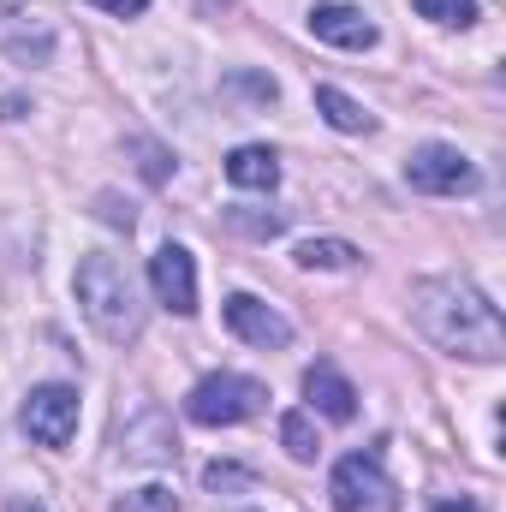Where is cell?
<instances>
[{"label": "cell", "instance_id": "obj_11", "mask_svg": "<svg viewBox=\"0 0 506 512\" xmlns=\"http://www.w3.org/2000/svg\"><path fill=\"white\" fill-rule=\"evenodd\" d=\"M227 179H233L239 191H274V185H280V155H274L268 143H239V149L227 155Z\"/></svg>", "mask_w": 506, "mask_h": 512}, {"label": "cell", "instance_id": "obj_13", "mask_svg": "<svg viewBox=\"0 0 506 512\" xmlns=\"http://www.w3.org/2000/svg\"><path fill=\"white\" fill-rule=\"evenodd\" d=\"M280 447H286V459H298V465H316L322 441H316V423H310V411H286V417H280Z\"/></svg>", "mask_w": 506, "mask_h": 512}, {"label": "cell", "instance_id": "obj_16", "mask_svg": "<svg viewBox=\"0 0 506 512\" xmlns=\"http://www.w3.org/2000/svg\"><path fill=\"white\" fill-rule=\"evenodd\" d=\"M126 149L137 155V167H143V179H149V185H167V179H173V155H167L161 143H149V137H131Z\"/></svg>", "mask_w": 506, "mask_h": 512}, {"label": "cell", "instance_id": "obj_23", "mask_svg": "<svg viewBox=\"0 0 506 512\" xmlns=\"http://www.w3.org/2000/svg\"><path fill=\"white\" fill-rule=\"evenodd\" d=\"M24 114H30L24 96H0V120H24Z\"/></svg>", "mask_w": 506, "mask_h": 512}, {"label": "cell", "instance_id": "obj_15", "mask_svg": "<svg viewBox=\"0 0 506 512\" xmlns=\"http://www.w3.org/2000/svg\"><path fill=\"white\" fill-rule=\"evenodd\" d=\"M417 18L447 24V30H471L483 12H477V0H417Z\"/></svg>", "mask_w": 506, "mask_h": 512}, {"label": "cell", "instance_id": "obj_17", "mask_svg": "<svg viewBox=\"0 0 506 512\" xmlns=\"http://www.w3.org/2000/svg\"><path fill=\"white\" fill-rule=\"evenodd\" d=\"M120 512H179V495L173 489H137L131 501H120Z\"/></svg>", "mask_w": 506, "mask_h": 512}, {"label": "cell", "instance_id": "obj_6", "mask_svg": "<svg viewBox=\"0 0 506 512\" xmlns=\"http://www.w3.org/2000/svg\"><path fill=\"white\" fill-rule=\"evenodd\" d=\"M24 435L42 441V447H72V435H78V387H66V382L30 387V399H24Z\"/></svg>", "mask_w": 506, "mask_h": 512}, {"label": "cell", "instance_id": "obj_10", "mask_svg": "<svg viewBox=\"0 0 506 512\" xmlns=\"http://www.w3.org/2000/svg\"><path fill=\"white\" fill-rule=\"evenodd\" d=\"M304 399H310V411H322L328 423H352V417H358V387L346 382L334 364H310V370H304Z\"/></svg>", "mask_w": 506, "mask_h": 512}, {"label": "cell", "instance_id": "obj_5", "mask_svg": "<svg viewBox=\"0 0 506 512\" xmlns=\"http://www.w3.org/2000/svg\"><path fill=\"white\" fill-rule=\"evenodd\" d=\"M328 495H334V512H393L399 507V489H393V477L381 471L376 453H346V459L334 465Z\"/></svg>", "mask_w": 506, "mask_h": 512}, {"label": "cell", "instance_id": "obj_9", "mask_svg": "<svg viewBox=\"0 0 506 512\" xmlns=\"http://www.w3.org/2000/svg\"><path fill=\"white\" fill-rule=\"evenodd\" d=\"M310 30H316V42H328V48H352V54L376 48V24H370V12H364V6H346V0H322V6H310Z\"/></svg>", "mask_w": 506, "mask_h": 512}, {"label": "cell", "instance_id": "obj_26", "mask_svg": "<svg viewBox=\"0 0 506 512\" xmlns=\"http://www.w3.org/2000/svg\"><path fill=\"white\" fill-rule=\"evenodd\" d=\"M215 6H233V0H197V12H215Z\"/></svg>", "mask_w": 506, "mask_h": 512}, {"label": "cell", "instance_id": "obj_22", "mask_svg": "<svg viewBox=\"0 0 506 512\" xmlns=\"http://www.w3.org/2000/svg\"><path fill=\"white\" fill-rule=\"evenodd\" d=\"M90 6H102V12H114V18H137L149 0H90Z\"/></svg>", "mask_w": 506, "mask_h": 512}, {"label": "cell", "instance_id": "obj_4", "mask_svg": "<svg viewBox=\"0 0 506 512\" xmlns=\"http://www.w3.org/2000/svg\"><path fill=\"white\" fill-rule=\"evenodd\" d=\"M405 185L423 197H459V191H477V167L459 143H417L405 155Z\"/></svg>", "mask_w": 506, "mask_h": 512}, {"label": "cell", "instance_id": "obj_8", "mask_svg": "<svg viewBox=\"0 0 506 512\" xmlns=\"http://www.w3.org/2000/svg\"><path fill=\"white\" fill-rule=\"evenodd\" d=\"M149 286L173 316H197V262L185 245H161L149 256Z\"/></svg>", "mask_w": 506, "mask_h": 512}, {"label": "cell", "instance_id": "obj_14", "mask_svg": "<svg viewBox=\"0 0 506 512\" xmlns=\"http://www.w3.org/2000/svg\"><path fill=\"white\" fill-rule=\"evenodd\" d=\"M358 245H346V239H304L298 245V268H352L358 262Z\"/></svg>", "mask_w": 506, "mask_h": 512}, {"label": "cell", "instance_id": "obj_19", "mask_svg": "<svg viewBox=\"0 0 506 512\" xmlns=\"http://www.w3.org/2000/svg\"><path fill=\"white\" fill-rule=\"evenodd\" d=\"M96 209H102V221H114V227H126V233H131V221H137V215H131V203H120L114 191H102V197H96Z\"/></svg>", "mask_w": 506, "mask_h": 512}, {"label": "cell", "instance_id": "obj_7", "mask_svg": "<svg viewBox=\"0 0 506 512\" xmlns=\"http://www.w3.org/2000/svg\"><path fill=\"white\" fill-rule=\"evenodd\" d=\"M221 316H227V328L256 346V352H280V346H292V322L274 310V304H262L256 292H233L227 304H221Z\"/></svg>", "mask_w": 506, "mask_h": 512}, {"label": "cell", "instance_id": "obj_18", "mask_svg": "<svg viewBox=\"0 0 506 512\" xmlns=\"http://www.w3.org/2000/svg\"><path fill=\"white\" fill-rule=\"evenodd\" d=\"M227 221H233L239 233H251V239H274V233L286 227V215H245V209H233Z\"/></svg>", "mask_w": 506, "mask_h": 512}, {"label": "cell", "instance_id": "obj_24", "mask_svg": "<svg viewBox=\"0 0 506 512\" xmlns=\"http://www.w3.org/2000/svg\"><path fill=\"white\" fill-rule=\"evenodd\" d=\"M435 512H483V507H477V501H441Z\"/></svg>", "mask_w": 506, "mask_h": 512}, {"label": "cell", "instance_id": "obj_3", "mask_svg": "<svg viewBox=\"0 0 506 512\" xmlns=\"http://www.w3.org/2000/svg\"><path fill=\"white\" fill-rule=\"evenodd\" d=\"M262 411H268V387L256 382V376H233V370L203 376L185 393V417L203 423V429H233V423H251Z\"/></svg>", "mask_w": 506, "mask_h": 512}, {"label": "cell", "instance_id": "obj_20", "mask_svg": "<svg viewBox=\"0 0 506 512\" xmlns=\"http://www.w3.org/2000/svg\"><path fill=\"white\" fill-rule=\"evenodd\" d=\"M233 90H245L251 102H274V96H280V90H274V78H251V72H239V78H233Z\"/></svg>", "mask_w": 506, "mask_h": 512}, {"label": "cell", "instance_id": "obj_21", "mask_svg": "<svg viewBox=\"0 0 506 512\" xmlns=\"http://www.w3.org/2000/svg\"><path fill=\"white\" fill-rule=\"evenodd\" d=\"M203 483H209V489H227V483H245V471H233V465H209Z\"/></svg>", "mask_w": 506, "mask_h": 512}, {"label": "cell", "instance_id": "obj_2", "mask_svg": "<svg viewBox=\"0 0 506 512\" xmlns=\"http://www.w3.org/2000/svg\"><path fill=\"white\" fill-rule=\"evenodd\" d=\"M78 310H84V322L108 340V346H131L137 334H143V298H137V280H131V268L120 256L108 251H90L78 262Z\"/></svg>", "mask_w": 506, "mask_h": 512}, {"label": "cell", "instance_id": "obj_25", "mask_svg": "<svg viewBox=\"0 0 506 512\" xmlns=\"http://www.w3.org/2000/svg\"><path fill=\"white\" fill-rule=\"evenodd\" d=\"M6 512H48V507H42V501H12Z\"/></svg>", "mask_w": 506, "mask_h": 512}, {"label": "cell", "instance_id": "obj_12", "mask_svg": "<svg viewBox=\"0 0 506 512\" xmlns=\"http://www.w3.org/2000/svg\"><path fill=\"white\" fill-rule=\"evenodd\" d=\"M316 114H322L334 131H346V137H370V131H376V114H370L358 96L334 90V84H316Z\"/></svg>", "mask_w": 506, "mask_h": 512}, {"label": "cell", "instance_id": "obj_1", "mask_svg": "<svg viewBox=\"0 0 506 512\" xmlns=\"http://www.w3.org/2000/svg\"><path fill=\"white\" fill-rule=\"evenodd\" d=\"M411 322L453 358L471 364H501L506 358V322L501 310L459 274H435L411 286Z\"/></svg>", "mask_w": 506, "mask_h": 512}]
</instances>
